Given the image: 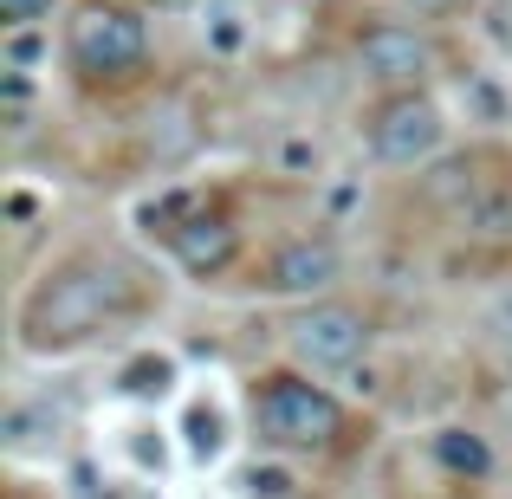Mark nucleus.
Segmentation results:
<instances>
[{
    "mask_svg": "<svg viewBox=\"0 0 512 499\" xmlns=\"http://www.w3.org/2000/svg\"><path fill=\"white\" fill-rule=\"evenodd\" d=\"M130 305V273L111 260H72L59 273H46L33 286V299L20 305V344L26 350H65L78 337H91L111 312Z\"/></svg>",
    "mask_w": 512,
    "mask_h": 499,
    "instance_id": "nucleus-1",
    "label": "nucleus"
},
{
    "mask_svg": "<svg viewBox=\"0 0 512 499\" xmlns=\"http://www.w3.org/2000/svg\"><path fill=\"white\" fill-rule=\"evenodd\" d=\"M143 52H150V33L130 7H111V0H91L78 7L72 20V65L85 78H117V72H137Z\"/></svg>",
    "mask_w": 512,
    "mask_h": 499,
    "instance_id": "nucleus-2",
    "label": "nucleus"
},
{
    "mask_svg": "<svg viewBox=\"0 0 512 499\" xmlns=\"http://www.w3.org/2000/svg\"><path fill=\"white\" fill-rule=\"evenodd\" d=\"M253 422H260L266 441H286V448H325L338 435V402L312 383H292V376H273V383L253 396Z\"/></svg>",
    "mask_w": 512,
    "mask_h": 499,
    "instance_id": "nucleus-3",
    "label": "nucleus"
},
{
    "mask_svg": "<svg viewBox=\"0 0 512 499\" xmlns=\"http://www.w3.org/2000/svg\"><path fill=\"white\" fill-rule=\"evenodd\" d=\"M441 111L428 98H396V104H383L376 111V124H370V143H376V156L383 163H422V156H435L441 150Z\"/></svg>",
    "mask_w": 512,
    "mask_h": 499,
    "instance_id": "nucleus-4",
    "label": "nucleus"
},
{
    "mask_svg": "<svg viewBox=\"0 0 512 499\" xmlns=\"http://www.w3.org/2000/svg\"><path fill=\"white\" fill-rule=\"evenodd\" d=\"M363 344H370V325H363L357 312H344V305H312V312L292 325V350H299L312 370H344V363L363 357Z\"/></svg>",
    "mask_w": 512,
    "mask_h": 499,
    "instance_id": "nucleus-5",
    "label": "nucleus"
},
{
    "mask_svg": "<svg viewBox=\"0 0 512 499\" xmlns=\"http://www.w3.org/2000/svg\"><path fill=\"white\" fill-rule=\"evenodd\" d=\"M338 273H344V260H338V247H331V240H292V247H279L273 260H266V286L286 292V299L338 286Z\"/></svg>",
    "mask_w": 512,
    "mask_h": 499,
    "instance_id": "nucleus-6",
    "label": "nucleus"
},
{
    "mask_svg": "<svg viewBox=\"0 0 512 499\" xmlns=\"http://www.w3.org/2000/svg\"><path fill=\"white\" fill-rule=\"evenodd\" d=\"M363 65H370L376 78H415L428 72V39L409 33V26H370V33L357 39Z\"/></svg>",
    "mask_w": 512,
    "mask_h": 499,
    "instance_id": "nucleus-7",
    "label": "nucleus"
},
{
    "mask_svg": "<svg viewBox=\"0 0 512 499\" xmlns=\"http://www.w3.org/2000/svg\"><path fill=\"white\" fill-rule=\"evenodd\" d=\"M175 260L188 266V273H221L227 260H234V227L227 221H182L175 227Z\"/></svg>",
    "mask_w": 512,
    "mask_h": 499,
    "instance_id": "nucleus-8",
    "label": "nucleus"
},
{
    "mask_svg": "<svg viewBox=\"0 0 512 499\" xmlns=\"http://www.w3.org/2000/svg\"><path fill=\"white\" fill-rule=\"evenodd\" d=\"M65 428V415L52 409V402H20V409H7V422H0V435H7L13 454H33V448H52Z\"/></svg>",
    "mask_w": 512,
    "mask_h": 499,
    "instance_id": "nucleus-9",
    "label": "nucleus"
},
{
    "mask_svg": "<svg viewBox=\"0 0 512 499\" xmlns=\"http://www.w3.org/2000/svg\"><path fill=\"white\" fill-rule=\"evenodd\" d=\"M461 227L480 240H512V188H493L480 182V195L461 208Z\"/></svg>",
    "mask_w": 512,
    "mask_h": 499,
    "instance_id": "nucleus-10",
    "label": "nucleus"
},
{
    "mask_svg": "<svg viewBox=\"0 0 512 499\" xmlns=\"http://www.w3.org/2000/svg\"><path fill=\"white\" fill-rule=\"evenodd\" d=\"M435 461L448 467V474H461V480H480L493 467V454H487V441H480L474 428H441L435 435Z\"/></svg>",
    "mask_w": 512,
    "mask_h": 499,
    "instance_id": "nucleus-11",
    "label": "nucleus"
},
{
    "mask_svg": "<svg viewBox=\"0 0 512 499\" xmlns=\"http://www.w3.org/2000/svg\"><path fill=\"white\" fill-rule=\"evenodd\" d=\"M169 383H175V370H169L163 357H137V363L124 370V389H130V396H163Z\"/></svg>",
    "mask_w": 512,
    "mask_h": 499,
    "instance_id": "nucleus-12",
    "label": "nucleus"
},
{
    "mask_svg": "<svg viewBox=\"0 0 512 499\" xmlns=\"http://www.w3.org/2000/svg\"><path fill=\"white\" fill-rule=\"evenodd\" d=\"M247 487H253V499H292V474H279V467H253Z\"/></svg>",
    "mask_w": 512,
    "mask_h": 499,
    "instance_id": "nucleus-13",
    "label": "nucleus"
},
{
    "mask_svg": "<svg viewBox=\"0 0 512 499\" xmlns=\"http://www.w3.org/2000/svg\"><path fill=\"white\" fill-rule=\"evenodd\" d=\"M39 52H46V46H39V33H13L7 39V72H26Z\"/></svg>",
    "mask_w": 512,
    "mask_h": 499,
    "instance_id": "nucleus-14",
    "label": "nucleus"
},
{
    "mask_svg": "<svg viewBox=\"0 0 512 499\" xmlns=\"http://www.w3.org/2000/svg\"><path fill=\"white\" fill-rule=\"evenodd\" d=\"M188 441H195V454H214V448H221V435H214V415H208V409L188 415Z\"/></svg>",
    "mask_w": 512,
    "mask_h": 499,
    "instance_id": "nucleus-15",
    "label": "nucleus"
},
{
    "mask_svg": "<svg viewBox=\"0 0 512 499\" xmlns=\"http://www.w3.org/2000/svg\"><path fill=\"white\" fill-rule=\"evenodd\" d=\"M52 0H0V13H7L13 26H26V20H39V13H46Z\"/></svg>",
    "mask_w": 512,
    "mask_h": 499,
    "instance_id": "nucleus-16",
    "label": "nucleus"
},
{
    "mask_svg": "<svg viewBox=\"0 0 512 499\" xmlns=\"http://www.w3.org/2000/svg\"><path fill=\"white\" fill-rule=\"evenodd\" d=\"M208 39H214V46H221V52H234V46H240V39H247V33H240V20H234V13H221Z\"/></svg>",
    "mask_w": 512,
    "mask_h": 499,
    "instance_id": "nucleus-17",
    "label": "nucleus"
},
{
    "mask_svg": "<svg viewBox=\"0 0 512 499\" xmlns=\"http://www.w3.org/2000/svg\"><path fill=\"white\" fill-rule=\"evenodd\" d=\"M487 325H493V331H500V337H512V286H506V292H500V299H493V305H487Z\"/></svg>",
    "mask_w": 512,
    "mask_h": 499,
    "instance_id": "nucleus-18",
    "label": "nucleus"
},
{
    "mask_svg": "<svg viewBox=\"0 0 512 499\" xmlns=\"http://www.w3.org/2000/svg\"><path fill=\"white\" fill-rule=\"evenodd\" d=\"M182 208H188V195H163V201H150V208H143V221H150V227L156 221H175Z\"/></svg>",
    "mask_w": 512,
    "mask_h": 499,
    "instance_id": "nucleus-19",
    "label": "nucleus"
},
{
    "mask_svg": "<svg viewBox=\"0 0 512 499\" xmlns=\"http://www.w3.org/2000/svg\"><path fill=\"white\" fill-rule=\"evenodd\" d=\"M33 214H39L33 195H7V221H33Z\"/></svg>",
    "mask_w": 512,
    "mask_h": 499,
    "instance_id": "nucleus-20",
    "label": "nucleus"
},
{
    "mask_svg": "<svg viewBox=\"0 0 512 499\" xmlns=\"http://www.w3.org/2000/svg\"><path fill=\"white\" fill-rule=\"evenodd\" d=\"M286 163L305 169V163H318V150H312V143H286Z\"/></svg>",
    "mask_w": 512,
    "mask_h": 499,
    "instance_id": "nucleus-21",
    "label": "nucleus"
},
{
    "mask_svg": "<svg viewBox=\"0 0 512 499\" xmlns=\"http://www.w3.org/2000/svg\"><path fill=\"white\" fill-rule=\"evenodd\" d=\"M150 7H188V0H150Z\"/></svg>",
    "mask_w": 512,
    "mask_h": 499,
    "instance_id": "nucleus-22",
    "label": "nucleus"
},
{
    "mask_svg": "<svg viewBox=\"0 0 512 499\" xmlns=\"http://www.w3.org/2000/svg\"><path fill=\"white\" fill-rule=\"evenodd\" d=\"M422 7H435V0H422Z\"/></svg>",
    "mask_w": 512,
    "mask_h": 499,
    "instance_id": "nucleus-23",
    "label": "nucleus"
}]
</instances>
